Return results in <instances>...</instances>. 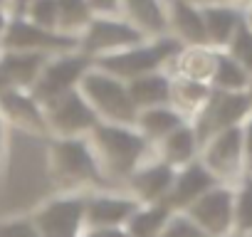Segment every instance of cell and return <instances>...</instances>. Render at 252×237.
Wrapping results in <instances>:
<instances>
[{
	"instance_id": "6",
	"label": "cell",
	"mask_w": 252,
	"mask_h": 237,
	"mask_svg": "<svg viewBox=\"0 0 252 237\" xmlns=\"http://www.w3.org/2000/svg\"><path fill=\"white\" fill-rule=\"evenodd\" d=\"M250 111H252V104H250L245 91L213 89L208 101L203 104V109L190 118V126L195 129V136L203 146L210 136H215L225 129H232V126H242V121L250 116Z\"/></svg>"
},
{
	"instance_id": "21",
	"label": "cell",
	"mask_w": 252,
	"mask_h": 237,
	"mask_svg": "<svg viewBox=\"0 0 252 237\" xmlns=\"http://www.w3.org/2000/svg\"><path fill=\"white\" fill-rule=\"evenodd\" d=\"M50 55L40 52H18V50H3L0 52V69L8 77L13 89H25L30 91L45 67Z\"/></svg>"
},
{
	"instance_id": "8",
	"label": "cell",
	"mask_w": 252,
	"mask_h": 237,
	"mask_svg": "<svg viewBox=\"0 0 252 237\" xmlns=\"http://www.w3.org/2000/svg\"><path fill=\"white\" fill-rule=\"evenodd\" d=\"M144 40L149 37H144L121 15H94L92 23L79 35V52H84L92 59H99L121 50H129Z\"/></svg>"
},
{
	"instance_id": "3",
	"label": "cell",
	"mask_w": 252,
	"mask_h": 237,
	"mask_svg": "<svg viewBox=\"0 0 252 237\" xmlns=\"http://www.w3.org/2000/svg\"><path fill=\"white\" fill-rule=\"evenodd\" d=\"M181 42L171 35L163 37H149L129 50H121L106 57L94 59V67L121 79V82H131L136 77L151 74V72H168V64L173 62V57L181 52Z\"/></svg>"
},
{
	"instance_id": "2",
	"label": "cell",
	"mask_w": 252,
	"mask_h": 237,
	"mask_svg": "<svg viewBox=\"0 0 252 237\" xmlns=\"http://www.w3.org/2000/svg\"><path fill=\"white\" fill-rule=\"evenodd\" d=\"M87 139L104 176L119 188L141 163H146L154 156V146L139 134L136 126L99 121Z\"/></svg>"
},
{
	"instance_id": "38",
	"label": "cell",
	"mask_w": 252,
	"mask_h": 237,
	"mask_svg": "<svg viewBox=\"0 0 252 237\" xmlns=\"http://www.w3.org/2000/svg\"><path fill=\"white\" fill-rule=\"evenodd\" d=\"M188 3H193L198 8H205V5H240L242 0H188Z\"/></svg>"
},
{
	"instance_id": "18",
	"label": "cell",
	"mask_w": 252,
	"mask_h": 237,
	"mask_svg": "<svg viewBox=\"0 0 252 237\" xmlns=\"http://www.w3.org/2000/svg\"><path fill=\"white\" fill-rule=\"evenodd\" d=\"M121 18L129 20L144 37L168 35L166 0H121Z\"/></svg>"
},
{
	"instance_id": "28",
	"label": "cell",
	"mask_w": 252,
	"mask_h": 237,
	"mask_svg": "<svg viewBox=\"0 0 252 237\" xmlns=\"http://www.w3.org/2000/svg\"><path fill=\"white\" fill-rule=\"evenodd\" d=\"M92 18L94 13L87 0H57V32L79 40Z\"/></svg>"
},
{
	"instance_id": "24",
	"label": "cell",
	"mask_w": 252,
	"mask_h": 237,
	"mask_svg": "<svg viewBox=\"0 0 252 237\" xmlns=\"http://www.w3.org/2000/svg\"><path fill=\"white\" fill-rule=\"evenodd\" d=\"M126 89H129V96H131L136 111L171 104V74L166 69L126 82Z\"/></svg>"
},
{
	"instance_id": "17",
	"label": "cell",
	"mask_w": 252,
	"mask_h": 237,
	"mask_svg": "<svg viewBox=\"0 0 252 237\" xmlns=\"http://www.w3.org/2000/svg\"><path fill=\"white\" fill-rule=\"evenodd\" d=\"M168 10V35L176 37L183 47H200L208 45L203 13L198 5L188 0H166Z\"/></svg>"
},
{
	"instance_id": "44",
	"label": "cell",
	"mask_w": 252,
	"mask_h": 237,
	"mask_svg": "<svg viewBox=\"0 0 252 237\" xmlns=\"http://www.w3.org/2000/svg\"><path fill=\"white\" fill-rule=\"evenodd\" d=\"M237 237H252V232H247V235H237Z\"/></svg>"
},
{
	"instance_id": "12",
	"label": "cell",
	"mask_w": 252,
	"mask_h": 237,
	"mask_svg": "<svg viewBox=\"0 0 252 237\" xmlns=\"http://www.w3.org/2000/svg\"><path fill=\"white\" fill-rule=\"evenodd\" d=\"M139 205L124 188L84 193V222L87 227H124Z\"/></svg>"
},
{
	"instance_id": "4",
	"label": "cell",
	"mask_w": 252,
	"mask_h": 237,
	"mask_svg": "<svg viewBox=\"0 0 252 237\" xmlns=\"http://www.w3.org/2000/svg\"><path fill=\"white\" fill-rule=\"evenodd\" d=\"M82 96L87 99V104L94 109L96 118L104 124H124V126H134L136 124V106L129 96L126 82L92 67L82 84H79Z\"/></svg>"
},
{
	"instance_id": "11",
	"label": "cell",
	"mask_w": 252,
	"mask_h": 237,
	"mask_svg": "<svg viewBox=\"0 0 252 237\" xmlns=\"http://www.w3.org/2000/svg\"><path fill=\"white\" fill-rule=\"evenodd\" d=\"M232 203L235 193L218 183L183 212L205 232V237H227L232 232Z\"/></svg>"
},
{
	"instance_id": "22",
	"label": "cell",
	"mask_w": 252,
	"mask_h": 237,
	"mask_svg": "<svg viewBox=\"0 0 252 237\" xmlns=\"http://www.w3.org/2000/svg\"><path fill=\"white\" fill-rule=\"evenodd\" d=\"M188 121V118L181 114V111H176L171 104H163V106H151V109H141L139 114H136V129H139V134L151 144V146H156L161 139H166L171 131H176L178 126H183Z\"/></svg>"
},
{
	"instance_id": "29",
	"label": "cell",
	"mask_w": 252,
	"mask_h": 237,
	"mask_svg": "<svg viewBox=\"0 0 252 237\" xmlns=\"http://www.w3.org/2000/svg\"><path fill=\"white\" fill-rule=\"evenodd\" d=\"M232 232L247 235L252 232V176H247L235 193L232 203Z\"/></svg>"
},
{
	"instance_id": "13",
	"label": "cell",
	"mask_w": 252,
	"mask_h": 237,
	"mask_svg": "<svg viewBox=\"0 0 252 237\" xmlns=\"http://www.w3.org/2000/svg\"><path fill=\"white\" fill-rule=\"evenodd\" d=\"M0 118L5 121V126L18 129L28 136L50 139L45 109L25 89H8L5 94H0Z\"/></svg>"
},
{
	"instance_id": "16",
	"label": "cell",
	"mask_w": 252,
	"mask_h": 237,
	"mask_svg": "<svg viewBox=\"0 0 252 237\" xmlns=\"http://www.w3.org/2000/svg\"><path fill=\"white\" fill-rule=\"evenodd\" d=\"M215 185H218V178L200 163V158H195L193 163H188V166L176 171L173 185H171L163 205L171 212H183L188 205H193L203 193H208Z\"/></svg>"
},
{
	"instance_id": "5",
	"label": "cell",
	"mask_w": 252,
	"mask_h": 237,
	"mask_svg": "<svg viewBox=\"0 0 252 237\" xmlns=\"http://www.w3.org/2000/svg\"><path fill=\"white\" fill-rule=\"evenodd\" d=\"M40 237H79L84 222V193H55L30 212Z\"/></svg>"
},
{
	"instance_id": "33",
	"label": "cell",
	"mask_w": 252,
	"mask_h": 237,
	"mask_svg": "<svg viewBox=\"0 0 252 237\" xmlns=\"http://www.w3.org/2000/svg\"><path fill=\"white\" fill-rule=\"evenodd\" d=\"M0 237H40L30 215L3 217L0 220Z\"/></svg>"
},
{
	"instance_id": "27",
	"label": "cell",
	"mask_w": 252,
	"mask_h": 237,
	"mask_svg": "<svg viewBox=\"0 0 252 237\" xmlns=\"http://www.w3.org/2000/svg\"><path fill=\"white\" fill-rule=\"evenodd\" d=\"M247 84H250V74L225 50H215V67H213V77H210V89L245 91Z\"/></svg>"
},
{
	"instance_id": "1",
	"label": "cell",
	"mask_w": 252,
	"mask_h": 237,
	"mask_svg": "<svg viewBox=\"0 0 252 237\" xmlns=\"http://www.w3.org/2000/svg\"><path fill=\"white\" fill-rule=\"evenodd\" d=\"M47 173L57 193H94L119 188L104 176L87 136L47 139Z\"/></svg>"
},
{
	"instance_id": "30",
	"label": "cell",
	"mask_w": 252,
	"mask_h": 237,
	"mask_svg": "<svg viewBox=\"0 0 252 237\" xmlns=\"http://www.w3.org/2000/svg\"><path fill=\"white\" fill-rule=\"evenodd\" d=\"M225 52L252 77V30L245 25V20H242V25L235 30V35H232V40L227 42Z\"/></svg>"
},
{
	"instance_id": "25",
	"label": "cell",
	"mask_w": 252,
	"mask_h": 237,
	"mask_svg": "<svg viewBox=\"0 0 252 237\" xmlns=\"http://www.w3.org/2000/svg\"><path fill=\"white\" fill-rule=\"evenodd\" d=\"M210 84L183 79V77H171V106L181 111L188 121L203 109V104L210 96Z\"/></svg>"
},
{
	"instance_id": "42",
	"label": "cell",
	"mask_w": 252,
	"mask_h": 237,
	"mask_svg": "<svg viewBox=\"0 0 252 237\" xmlns=\"http://www.w3.org/2000/svg\"><path fill=\"white\" fill-rule=\"evenodd\" d=\"M245 94H247V99H250V104H252V77H250V84H247Z\"/></svg>"
},
{
	"instance_id": "39",
	"label": "cell",
	"mask_w": 252,
	"mask_h": 237,
	"mask_svg": "<svg viewBox=\"0 0 252 237\" xmlns=\"http://www.w3.org/2000/svg\"><path fill=\"white\" fill-rule=\"evenodd\" d=\"M8 20L10 15L5 10H0V52H3V42H5V30H8Z\"/></svg>"
},
{
	"instance_id": "9",
	"label": "cell",
	"mask_w": 252,
	"mask_h": 237,
	"mask_svg": "<svg viewBox=\"0 0 252 237\" xmlns=\"http://www.w3.org/2000/svg\"><path fill=\"white\" fill-rule=\"evenodd\" d=\"M42 109L50 139H82L99 124L94 109L87 104L79 89L47 101Z\"/></svg>"
},
{
	"instance_id": "20",
	"label": "cell",
	"mask_w": 252,
	"mask_h": 237,
	"mask_svg": "<svg viewBox=\"0 0 252 237\" xmlns=\"http://www.w3.org/2000/svg\"><path fill=\"white\" fill-rule=\"evenodd\" d=\"M198 153H200V141H198L195 129L190 126V121L178 126L176 131H171L166 139H161L154 146V156L161 158L163 163H168L176 171L193 163L198 158Z\"/></svg>"
},
{
	"instance_id": "35",
	"label": "cell",
	"mask_w": 252,
	"mask_h": 237,
	"mask_svg": "<svg viewBox=\"0 0 252 237\" xmlns=\"http://www.w3.org/2000/svg\"><path fill=\"white\" fill-rule=\"evenodd\" d=\"M94 15H121V0H87Z\"/></svg>"
},
{
	"instance_id": "23",
	"label": "cell",
	"mask_w": 252,
	"mask_h": 237,
	"mask_svg": "<svg viewBox=\"0 0 252 237\" xmlns=\"http://www.w3.org/2000/svg\"><path fill=\"white\" fill-rule=\"evenodd\" d=\"M213 67H215V50L213 47H208V45L181 47V52L168 64V74L171 77H183V79L210 84Z\"/></svg>"
},
{
	"instance_id": "26",
	"label": "cell",
	"mask_w": 252,
	"mask_h": 237,
	"mask_svg": "<svg viewBox=\"0 0 252 237\" xmlns=\"http://www.w3.org/2000/svg\"><path fill=\"white\" fill-rule=\"evenodd\" d=\"M171 215L173 212L163 203L139 205L134 210V215L129 217V222L124 225V230H126V235H129V237H158Z\"/></svg>"
},
{
	"instance_id": "14",
	"label": "cell",
	"mask_w": 252,
	"mask_h": 237,
	"mask_svg": "<svg viewBox=\"0 0 252 237\" xmlns=\"http://www.w3.org/2000/svg\"><path fill=\"white\" fill-rule=\"evenodd\" d=\"M200 163L218 178H232L242 168V126L225 129L200 146Z\"/></svg>"
},
{
	"instance_id": "37",
	"label": "cell",
	"mask_w": 252,
	"mask_h": 237,
	"mask_svg": "<svg viewBox=\"0 0 252 237\" xmlns=\"http://www.w3.org/2000/svg\"><path fill=\"white\" fill-rule=\"evenodd\" d=\"M30 3H32V0H10V8H8V15H13V18H23Z\"/></svg>"
},
{
	"instance_id": "34",
	"label": "cell",
	"mask_w": 252,
	"mask_h": 237,
	"mask_svg": "<svg viewBox=\"0 0 252 237\" xmlns=\"http://www.w3.org/2000/svg\"><path fill=\"white\" fill-rule=\"evenodd\" d=\"M242 166L252 171V116L245 118L242 126Z\"/></svg>"
},
{
	"instance_id": "15",
	"label": "cell",
	"mask_w": 252,
	"mask_h": 237,
	"mask_svg": "<svg viewBox=\"0 0 252 237\" xmlns=\"http://www.w3.org/2000/svg\"><path fill=\"white\" fill-rule=\"evenodd\" d=\"M176 178V168H171L168 163H163L161 158L151 156L146 163H141L129 178L124 180V190L131 198H136L141 205H154V203H163L171 185Z\"/></svg>"
},
{
	"instance_id": "41",
	"label": "cell",
	"mask_w": 252,
	"mask_h": 237,
	"mask_svg": "<svg viewBox=\"0 0 252 237\" xmlns=\"http://www.w3.org/2000/svg\"><path fill=\"white\" fill-rule=\"evenodd\" d=\"M8 89H13V87H10V82H8V77L3 74V69H0V94H5Z\"/></svg>"
},
{
	"instance_id": "7",
	"label": "cell",
	"mask_w": 252,
	"mask_h": 237,
	"mask_svg": "<svg viewBox=\"0 0 252 237\" xmlns=\"http://www.w3.org/2000/svg\"><path fill=\"white\" fill-rule=\"evenodd\" d=\"M94 67V59L87 57L84 52L74 50V52H64V55H55L45 62L35 87L30 89V94L45 106L47 101L69 94L74 89H79L84 74Z\"/></svg>"
},
{
	"instance_id": "19",
	"label": "cell",
	"mask_w": 252,
	"mask_h": 237,
	"mask_svg": "<svg viewBox=\"0 0 252 237\" xmlns=\"http://www.w3.org/2000/svg\"><path fill=\"white\" fill-rule=\"evenodd\" d=\"M200 13H203L208 47H213V50H225L227 42L232 40L235 30L245 20L242 5H205V8H200Z\"/></svg>"
},
{
	"instance_id": "32",
	"label": "cell",
	"mask_w": 252,
	"mask_h": 237,
	"mask_svg": "<svg viewBox=\"0 0 252 237\" xmlns=\"http://www.w3.org/2000/svg\"><path fill=\"white\" fill-rule=\"evenodd\" d=\"M158 237H205V232L186 212H173Z\"/></svg>"
},
{
	"instance_id": "31",
	"label": "cell",
	"mask_w": 252,
	"mask_h": 237,
	"mask_svg": "<svg viewBox=\"0 0 252 237\" xmlns=\"http://www.w3.org/2000/svg\"><path fill=\"white\" fill-rule=\"evenodd\" d=\"M23 18H28L37 28L57 30V0H32Z\"/></svg>"
},
{
	"instance_id": "36",
	"label": "cell",
	"mask_w": 252,
	"mask_h": 237,
	"mask_svg": "<svg viewBox=\"0 0 252 237\" xmlns=\"http://www.w3.org/2000/svg\"><path fill=\"white\" fill-rule=\"evenodd\" d=\"M79 237H129L124 227H84Z\"/></svg>"
},
{
	"instance_id": "40",
	"label": "cell",
	"mask_w": 252,
	"mask_h": 237,
	"mask_svg": "<svg viewBox=\"0 0 252 237\" xmlns=\"http://www.w3.org/2000/svg\"><path fill=\"white\" fill-rule=\"evenodd\" d=\"M242 10H245V25L252 30V0H247V5Z\"/></svg>"
},
{
	"instance_id": "10",
	"label": "cell",
	"mask_w": 252,
	"mask_h": 237,
	"mask_svg": "<svg viewBox=\"0 0 252 237\" xmlns=\"http://www.w3.org/2000/svg\"><path fill=\"white\" fill-rule=\"evenodd\" d=\"M3 50H18V52H40V55H64L79 50V40L62 35L57 30H45L32 25L28 18H13L8 20L5 42Z\"/></svg>"
},
{
	"instance_id": "43",
	"label": "cell",
	"mask_w": 252,
	"mask_h": 237,
	"mask_svg": "<svg viewBox=\"0 0 252 237\" xmlns=\"http://www.w3.org/2000/svg\"><path fill=\"white\" fill-rule=\"evenodd\" d=\"M8 8H10V0H0V10L8 13Z\"/></svg>"
}]
</instances>
